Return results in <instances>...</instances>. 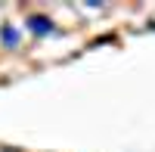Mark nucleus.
<instances>
[{
    "instance_id": "obj_1",
    "label": "nucleus",
    "mask_w": 155,
    "mask_h": 152,
    "mask_svg": "<svg viewBox=\"0 0 155 152\" xmlns=\"http://www.w3.org/2000/svg\"><path fill=\"white\" fill-rule=\"evenodd\" d=\"M28 28H31L34 34H41V37H44V34H50V31H56V25L50 22L47 16H28Z\"/></svg>"
},
{
    "instance_id": "obj_2",
    "label": "nucleus",
    "mask_w": 155,
    "mask_h": 152,
    "mask_svg": "<svg viewBox=\"0 0 155 152\" xmlns=\"http://www.w3.org/2000/svg\"><path fill=\"white\" fill-rule=\"evenodd\" d=\"M3 44H6V47H16V44H19V31L12 28V25L3 28Z\"/></svg>"
}]
</instances>
